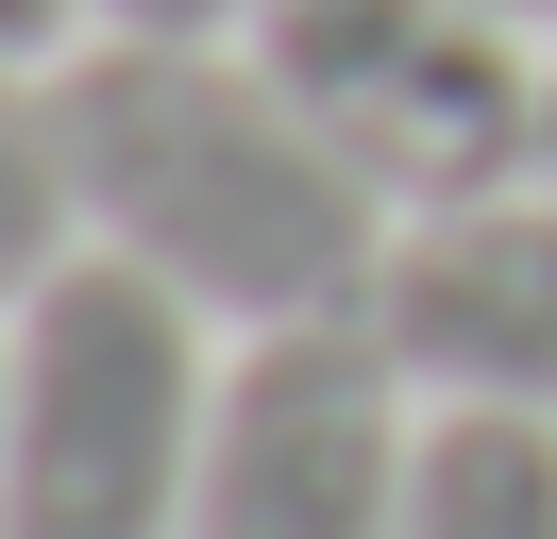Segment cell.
Masks as SVG:
<instances>
[{"label": "cell", "instance_id": "6da1fadb", "mask_svg": "<svg viewBox=\"0 0 557 539\" xmlns=\"http://www.w3.org/2000/svg\"><path fill=\"white\" fill-rule=\"evenodd\" d=\"M69 101V202L102 253H136L152 287H186L220 337L287 321H372L388 287V202L355 186V152L253 67V34H69L51 51Z\"/></svg>", "mask_w": 557, "mask_h": 539}, {"label": "cell", "instance_id": "7a4b0ae2", "mask_svg": "<svg viewBox=\"0 0 557 539\" xmlns=\"http://www.w3.org/2000/svg\"><path fill=\"white\" fill-rule=\"evenodd\" d=\"M220 321L85 236L0 303V539H186Z\"/></svg>", "mask_w": 557, "mask_h": 539}, {"label": "cell", "instance_id": "3957f363", "mask_svg": "<svg viewBox=\"0 0 557 539\" xmlns=\"http://www.w3.org/2000/svg\"><path fill=\"white\" fill-rule=\"evenodd\" d=\"M253 67L355 152L388 220L541 186V34L490 0H253Z\"/></svg>", "mask_w": 557, "mask_h": 539}, {"label": "cell", "instance_id": "277c9868", "mask_svg": "<svg viewBox=\"0 0 557 539\" xmlns=\"http://www.w3.org/2000/svg\"><path fill=\"white\" fill-rule=\"evenodd\" d=\"M406 455H422V388H406V354L372 321L237 337L186 539H388L406 523Z\"/></svg>", "mask_w": 557, "mask_h": 539}, {"label": "cell", "instance_id": "5b68a950", "mask_svg": "<svg viewBox=\"0 0 557 539\" xmlns=\"http://www.w3.org/2000/svg\"><path fill=\"white\" fill-rule=\"evenodd\" d=\"M372 337L406 354L422 404H523L557 422V186H490L388 236Z\"/></svg>", "mask_w": 557, "mask_h": 539}, {"label": "cell", "instance_id": "8992f818", "mask_svg": "<svg viewBox=\"0 0 557 539\" xmlns=\"http://www.w3.org/2000/svg\"><path fill=\"white\" fill-rule=\"evenodd\" d=\"M388 539H557V422H523V404H422L406 523Z\"/></svg>", "mask_w": 557, "mask_h": 539}, {"label": "cell", "instance_id": "52a82bcc", "mask_svg": "<svg viewBox=\"0 0 557 539\" xmlns=\"http://www.w3.org/2000/svg\"><path fill=\"white\" fill-rule=\"evenodd\" d=\"M85 253V202H69V101H51V51H0V303L35 270Z\"/></svg>", "mask_w": 557, "mask_h": 539}, {"label": "cell", "instance_id": "ba28073f", "mask_svg": "<svg viewBox=\"0 0 557 539\" xmlns=\"http://www.w3.org/2000/svg\"><path fill=\"white\" fill-rule=\"evenodd\" d=\"M253 0H85V34H237Z\"/></svg>", "mask_w": 557, "mask_h": 539}, {"label": "cell", "instance_id": "9c48e42d", "mask_svg": "<svg viewBox=\"0 0 557 539\" xmlns=\"http://www.w3.org/2000/svg\"><path fill=\"white\" fill-rule=\"evenodd\" d=\"M69 17L85 0H0V51H69Z\"/></svg>", "mask_w": 557, "mask_h": 539}, {"label": "cell", "instance_id": "30bf717a", "mask_svg": "<svg viewBox=\"0 0 557 539\" xmlns=\"http://www.w3.org/2000/svg\"><path fill=\"white\" fill-rule=\"evenodd\" d=\"M541 186H557V51H541Z\"/></svg>", "mask_w": 557, "mask_h": 539}, {"label": "cell", "instance_id": "8fae6325", "mask_svg": "<svg viewBox=\"0 0 557 539\" xmlns=\"http://www.w3.org/2000/svg\"><path fill=\"white\" fill-rule=\"evenodd\" d=\"M490 17H523V34H557V0H490Z\"/></svg>", "mask_w": 557, "mask_h": 539}]
</instances>
